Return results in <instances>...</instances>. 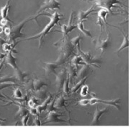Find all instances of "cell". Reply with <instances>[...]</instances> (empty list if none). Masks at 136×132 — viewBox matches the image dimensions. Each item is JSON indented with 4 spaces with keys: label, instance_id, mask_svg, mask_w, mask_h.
<instances>
[{
    "label": "cell",
    "instance_id": "8",
    "mask_svg": "<svg viewBox=\"0 0 136 132\" xmlns=\"http://www.w3.org/2000/svg\"><path fill=\"white\" fill-rule=\"evenodd\" d=\"M39 62L41 63L43 69L45 70L46 76H48L52 73L56 74L55 69L60 66V64L58 63L57 61L54 62H46V61H43L40 60Z\"/></svg>",
    "mask_w": 136,
    "mask_h": 132
},
{
    "label": "cell",
    "instance_id": "7",
    "mask_svg": "<svg viewBox=\"0 0 136 132\" xmlns=\"http://www.w3.org/2000/svg\"><path fill=\"white\" fill-rule=\"evenodd\" d=\"M103 103V104H107L109 106H112L115 108H117L118 111H120V99H115L113 100H103L99 99L97 97H93L91 99H89V104L90 105H95L96 103Z\"/></svg>",
    "mask_w": 136,
    "mask_h": 132
},
{
    "label": "cell",
    "instance_id": "47",
    "mask_svg": "<svg viewBox=\"0 0 136 132\" xmlns=\"http://www.w3.org/2000/svg\"><path fill=\"white\" fill-rule=\"evenodd\" d=\"M3 31H4V29H3V26H2V25H0V36H1V34L3 32Z\"/></svg>",
    "mask_w": 136,
    "mask_h": 132
},
{
    "label": "cell",
    "instance_id": "40",
    "mask_svg": "<svg viewBox=\"0 0 136 132\" xmlns=\"http://www.w3.org/2000/svg\"><path fill=\"white\" fill-rule=\"evenodd\" d=\"M34 125H36V126L42 125L39 115H36V116H35V117H34Z\"/></svg>",
    "mask_w": 136,
    "mask_h": 132
},
{
    "label": "cell",
    "instance_id": "48",
    "mask_svg": "<svg viewBox=\"0 0 136 132\" xmlns=\"http://www.w3.org/2000/svg\"><path fill=\"white\" fill-rule=\"evenodd\" d=\"M2 97H5V96H4V95H2V94L1 93V92H0V99H1Z\"/></svg>",
    "mask_w": 136,
    "mask_h": 132
},
{
    "label": "cell",
    "instance_id": "41",
    "mask_svg": "<svg viewBox=\"0 0 136 132\" xmlns=\"http://www.w3.org/2000/svg\"><path fill=\"white\" fill-rule=\"evenodd\" d=\"M8 22H12V21L10 20L8 18H2L1 17V20H0V25H1L2 26H6L7 25Z\"/></svg>",
    "mask_w": 136,
    "mask_h": 132
},
{
    "label": "cell",
    "instance_id": "24",
    "mask_svg": "<svg viewBox=\"0 0 136 132\" xmlns=\"http://www.w3.org/2000/svg\"><path fill=\"white\" fill-rule=\"evenodd\" d=\"M84 20H83V21H79V22H78V24L76 25V27H78V29L82 32V33H83L84 36H86V37H89V38H90L92 39V38H93V36H92V35H91V33L90 30H86V29L84 28Z\"/></svg>",
    "mask_w": 136,
    "mask_h": 132
},
{
    "label": "cell",
    "instance_id": "17",
    "mask_svg": "<svg viewBox=\"0 0 136 132\" xmlns=\"http://www.w3.org/2000/svg\"><path fill=\"white\" fill-rule=\"evenodd\" d=\"M108 111V108H105L103 109H99V108H96L94 115V118L93 120L91 121V124L92 125H97L99 123V119L101 118V116L103 114H105V113H107Z\"/></svg>",
    "mask_w": 136,
    "mask_h": 132
},
{
    "label": "cell",
    "instance_id": "12",
    "mask_svg": "<svg viewBox=\"0 0 136 132\" xmlns=\"http://www.w3.org/2000/svg\"><path fill=\"white\" fill-rule=\"evenodd\" d=\"M56 80H55V83H56V87L58 91L59 92L60 90H62L63 84L68 77V73H67V70L66 69H63L59 73L56 74Z\"/></svg>",
    "mask_w": 136,
    "mask_h": 132
},
{
    "label": "cell",
    "instance_id": "34",
    "mask_svg": "<svg viewBox=\"0 0 136 132\" xmlns=\"http://www.w3.org/2000/svg\"><path fill=\"white\" fill-rule=\"evenodd\" d=\"M35 95H36L38 98L41 99V100H43V99H45V98L47 97V92H46L45 90H44V89L42 88V89H40V90L35 92Z\"/></svg>",
    "mask_w": 136,
    "mask_h": 132
},
{
    "label": "cell",
    "instance_id": "26",
    "mask_svg": "<svg viewBox=\"0 0 136 132\" xmlns=\"http://www.w3.org/2000/svg\"><path fill=\"white\" fill-rule=\"evenodd\" d=\"M12 2V0H8L7 4L0 9V16L2 18H7L8 15V12L10 10V2Z\"/></svg>",
    "mask_w": 136,
    "mask_h": 132
},
{
    "label": "cell",
    "instance_id": "18",
    "mask_svg": "<svg viewBox=\"0 0 136 132\" xmlns=\"http://www.w3.org/2000/svg\"><path fill=\"white\" fill-rule=\"evenodd\" d=\"M95 7V5H93L92 7H91L89 9H88L86 11H82V12H79V14H78V17H77V20L78 21H83V20H88V16L94 12L96 11V9H94Z\"/></svg>",
    "mask_w": 136,
    "mask_h": 132
},
{
    "label": "cell",
    "instance_id": "11",
    "mask_svg": "<svg viewBox=\"0 0 136 132\" xmlns=\"http://www.w3.org/2000/svg\"><path fill=\"white\" fill-rule=\"evenodd\" d=\"M63 115L59 113H57L56 111H50L48 112V114L46 117V121L43 123V124L50 123H63V122H67L64 119L60 118V117L63 116Z\"/></svg>",
    "mask_w": 136,
    "mask_h": 132
},
{
    "label": "cell",
    "instance_id": "45",
    "mask_svg": "<svg viewBox=\"0 0 136 132\" xmlns=\"http://www.w3.org/2000/svg\"><path fill=\"white\" fill-rule=\"evenodd\" d=\"M7 53H0V60H2L3 58H5Z\"/></svg>",
    "mask_w": 136,
    "mask_h": 132
},
{
    "label": "cell",
    "instance_id": "32",
    "mask_svg": "<svg viewBox=\"0 0 136 132\" xmlns=\"http://www.w3.org/2000/svg\"><path fill=\"white\" fill-rule=\"evenodd\" d=\"M28 113H29V111L27 108H25V106H19V111H17V113L15 116V118H17V116L22 118V116H24Z\"/></svg>",
    "mask_w": 136,
    "mask_h": 132
},
{
    "label": "cell",
    "instance_id": "9",
    "mask_svg": "<svg viewBox=\"0 0 136 132\" xmlns=\"http://www.w3.org/2000/svg\"><path fill=\"white\" fill-rule=\"evenodd\" d=\"M94 44L96 45V47L97 49L101 51V54H102L107 48L108 47L111 45V37H110V34L108 33L107 37L105 40H102L101 41L99 38L97 39H94Z\"/></svg>",
    "mask_w": 136,
    "mask_h": 132
},
{
    "label": "cell",
    "instance_id": "15",
    "mask_svg": "<svg viewBox=\"0 0 136 132\" xmlns=\"http://www.w3.org/2000/svg\"><path fill=\"white\" fill-rule=\"evenodd\" d=\"M66 70L68 73V77L69 78V84H72L74 79H75L77 75V67H75L72 63H69L68 65Z\"/></svg>",
    "mask_w": 136,
    "mask_h": 132
},
{
    "label": "cell",
    "instance_id": "30",
    "mask_svg": "<svg viewBox=\"0 0 136 132\" xmlns=\"http://www.w3.org/2000/svg\"><path fill=\"white\" fill-rule=\"evenodd\" d=\"M7 82H12L14 84H16L17 82V79L13 77H10V76H5L0 78V84H5Z\"/></svg>",
    "mask_w": 136,
    "mask_h": 132
},
{
    "label": "cell",
    "instance_id": "35",
    "mask_svg": "<svg viewBox=\"0 0 136 132\" xmlns=\"http://www.w3.org/2000/svg\"><path fill=\"white\" fill-rule=\"evenodd\" d=\"M80 89H81L80 95L81 97H86L89 94V86L84 84L82 85V87Z\"/></svg>",
    "mask_w": 136,
    "mask_h": 132
},
{
    "label": "cell",
    "instance_id": "23",
    "mask_svg": "<svg viewBox=\"0 0 136 132\" xmlns=\"http://www.w3.org/2000/svg\"><path fill=\"white\" fill-rule=\"evenodd\" d=\"M32 84H33V87H34V90L35 92L40 90V89H42L43 87L45 86H48L47 83L45 82L43 80L40 79L38 78H35L32 81Z\"/></svg>",
    "mask_w": 136,
    "mask_h": 132
},
{
    "label": "cell",
    "instance_id": "25",
    "mask_svg": "<svg viewBox=\"0 0 136 132\" xmlns=\"http://www.w3.org/2000/svg\"><path fill=\"white\" fill-rule=\"evenodd\" d=\"M17 45V43H5L2 45V49L4 50L5 52L8 53V52H12V53H17V51L15 49V46Z\"/></svg>",
    "mask_w": 136,
    "mask_h": 132
},
{
    "label": "cell",
    "instance_id": "33",
    "mask_svg": "<svg viewBox=\"0 0 136 132\" xmlns=\"http://www.w3.org/2000/svg\"><path fill=\"white\" fill-rule=\"evenodd\" d=\"M28 106L30 108H35L39 106V102L35 97H31L28 101Z\"/></svg>",
    "mask_w": 136,
    "mask_h": 132
},
{
    "label": "cell",
    "instance_id": "13",
    "mask_svg": "<svg viewBox=\"0 0 136 132\" xmlns=\"http://www.w3.org/2000/svg\"><path fill=\"white\" fill-rule=\"evenodd\" d=\"M5 58V63H7V65H10V67H12V68L13 69H16L18 68L17 65V58L13 56V53L12 52H8V53H7V55H6Z\"/></svg>",
    "mask_w": 136,
    "mask_h": 132
},
{
    "label": "cell",
    "instance_id": "37",
    "mask_svg": "<svg viewBox=\"0 0 136 132\" xmlns=\"http://www.w3.org/2000/svg\"><path fill=\"white\" fill-rule=\"evenodd\" d=\"M55 99H56V95H55V97H53V101L51 100V102L48 104V107H47V109H46L48 112H50V111H57L58 108H56L54 106V103H55Z\"/></svg>",
    "mask_w": 136,
    "mask_h": 132
},
{
    "label": "cell",
    "instance_id": "6",
    "mask_svg": "<svg viewBox=\"0 0 136 132\" xmlns=\"http://www.w3.org/2000/svg\"><path fill=\"white\" fill-rule=\"evenodd\" d=\"M96 5L103 8L108 11V12H112V9L116 5H122L121 0H97Z\"/></svg>",
    "mask_w": 136,
    "mask_h": 132
},
{
    "label": "cell",
    "instance_id": "14",
    "mask_svg": "<svg viewBox=\"0 0 136 132\" xmlns=\"http://www.w3.org/2000/svg\"><path fill=\"white\" fill-rule=\"evenodd\" d=\"M108 15V11L101 8L99 12H98V21H97V24H99L100 26V30L101 31V29H102V25L103 23H105L106 25H107V22L106 20V17Z\"/></svg>",
    "mask_w": 136,
    "mask_h": 132
},
{
    "label": "cell",
    "instance_id": "31",
    "mask_svg": "<svg viewBox=\"0 0 136 132\" xmlns=\"http://www.w3.org/2000/svg\"><path fill=\"white\" fill-rule=\"evenodd\" d=\"M81 37L80 35H79V36H76L74 38L70 40L71 43L76 48V49H77V51L81 48V47H80V41H81Z\"/></svg>",
    "mask_w": 136,
    "mask_h": 132
},
{
    "label": "cell",
    "instance_id": "10",
    "mask_svg": "<svg viewBox=\"0 0 136 132\" xmlns=\"http://www.w3.org/2000/svg\"><path fill=\"white\" fill-rule=\"evenodd\" d=\"M60 4L56 1V0H48V2H45L43 5L39 9L38 13H42L43 12L47 11V10H60Z\"/></svg>",
    "mask_w": 136,
    "mask_h": 132
},
{
    "label": "cell",
    "instance_id": "36",
    "mask_svg": "<svg viewBox=\"0 0 136 132\" xmlns=\"http://www.w3.org/2000/svg\"><path fill=\"white\" fill-rule=\"evenodd\" d=\"M13 95H14V97L15 99H17V100H20V99L24 97V95H23V94H22V92L20 88H16L14 90Z\"/></svg>",
    "mask_w": 136,
    "mask_h": 132
},
{
    "label": "cell",
    "instance_id": "46",
    "mask_svg": "<svg viewBox=\"0 0 136 132\" xmlns=\"http://www.w3.org/2000/svg\"><path fill=\"white\" fill-rule=\"evenodd\" d=\"M4 63H5V60H4V61H2L1 63H0V72H1V70H2V68H3Z\"/></svg>",
    "mask_w": 136,
    "mask_h": 132
},
{
    "label": "cell",
    "instance_id": "16",
    "mask_svg": "<svg viewBox=\"0 0 136 132\" xmlns=\"http://www.w3.org/2000/svg\"><path fill=\"white\" fill-rule=\"evenodd\" d=\"M91 72V66H89L88 64H84L82 66V68L79 71H78L76 78L78 79H81L84 77H89V75Z\"/></svg>",
    "mask_w": 136,
    "mask_h": 132
},
{
    "label": "cell",
    "instance_id": "22",
    "mask_svg": "<svg viewBox=\"0 0 136 132\" xmlns=\"http://www.w3.org/2000/svg\"><path fill=\"white\" fill-rule=\"evenodd\" d=\"M15 70V77L17 79V82H24L25 78L27 77L28 74L27 72H22L21 71L19 68L16 69H14Z\"/></svg>",
    "mask_w": 136,
    "mask_h": 132
},
{
    "label": "cell",
    "instance_id": "2",
    "mask_svg": "<svg viewBox=\"0 0 136 132\" xmlns=\"http://www.w3.org/2000/svg\"><path fill=\"white\" fill-rule=\"evenodd\" d=\"M62 42L59 46H58V52H59V56L58 59L56 60L60 66L64 64L68 60H69V57L74 53L75 47L71 43L70 40L68 39L67 38H65L64 40L61 41Z\"/></svg>",
    "mask_w": 136,
    "mask_h": 132
},
{
    "label": "cell",
    "instance_id": "42",
    "mask_svg": "<svg viewBox=\"0 0 136 132\" xmlns=\"http://www.w3.org/2000/svg\"><path fill=\"white\" fill-rule=\"evenodd\" d=\"M79 104L83 106H86L88 104H89V100H87V99H82V100H80L79 101Z\"/></svg>",
    "mask_w": 136,
    "mask_h": 132
},
{
    "label": "cell",
    "instance_id": "44",
    "mask_svg": "<svg viewBox=\"0 0 136 132\" xmlns=\"http://www.w3.org/2000/svg\"><path fill=\"white\" fill-rule=\"evenodd\" d=\"M5 43H7V41H5V39L0 37V49H1V47H2V45Z\"/></svg>",
    "mask_w": 136,
    "mask_h": 132
},
{
    "label": "cell",
    "instance_id": "5",
    "mask_svg": "<svg viewBox=\"0 0 136 132\" xmlns=\"http://www.w3.org/2000/svg\"><path fill=\"white\" fill-rule=\"evenodd\" d=\"M73 19H74V12H72L71 13L70 17H69V22H68V24L61 25V32H62V34H63V36H62L61 39H60L58 42L55 43L54 45L60 43L61 41H63L65 38H66L68 37V34H69V32H71L72 30H74V29L76 28V25L73 24Z\"/></svg>",
    "mask_w": 136,
    "mask_h": 132
},
{
    "label": "cell",
    "instance_id": "29",
    "mask_svg": "<svg viewBox=\"0 0 136 132\" xmlns=\"http://www.w3.org/2000/svg\"><path fill=\"white\" fill-rule=\"evenodd\" d=\"M69 77H67L64 84H63V96L64 97H69V92H70V89H69Z\"/></svg>",
    "mask_w": 136,
    "mask_h": 132
},
{
    "label": "cell",
    "instance_id": "19",
    "mask_svg": "<svg viewBox=\"0 0 136 132\" xmlns=\"http://www.w3.org/2000/svg\"><path fill=\"white\" fill-rule=\"evenodd\" d=\"M65 102L66 100H65V97L63 95H60L59 97H58V99H55V103H54V106L56 108H64L65 110L68 112V113H69V118H70V112L68 110L67 108V106L65 105Z\"/></svg>",
    "mask_w": 136,
    "mask_h": 132
},
{
    "label": "cell",
    "instance_id": "3",
    "mask_svg": "<svg viewBox=\"0 0 136 132\" xmlns=\"http://www.w3.org/2000/svg\"><path fill=\"white\" fill-rule=\"evenodd\" d=\"M35 20L36 22L38 25H39L38 22V18L36 17V16L35 17H30L25 20H23L22 22H21L20 23H19L18 25L14 26L13 27H12V30H11V34L10 36V37L8 38L7 40V43H18V42H16V41L20 38H23L25 36V35L22 32V30L24 27L25 25L30 20Z\"/></svg>",
    "mask_w": 136,
    "mask_h": 132
},
{
    "label": "cell",
    "instance_id": "4",
    "mask_svg": "<svg viewBox=\"0 0 136 132\" xmlns=\"http://www.w3.org/2000/svg\"><path fill=\"white\" fill-rule=\"evenodd\" d=\"M79 54L81 56L82 59L84 60V61L85 62L86 64H88L91 67H100V64H101V61L99 58L94 56L93 55H91V53L88 51V52H84L83 51L80 49L78 50Z\"/></svg>",
    "mask_w": 136,
    "mask_h": 132
},
{
    "label": "cell",
    "instance_id": "43",
    "mask_svg": "<svg viewBox=\"0 0 136 132\" xmlns=\"http://www.w3.org/2000/svg\"><path fill=\"white\" fill-rule=\"evenodd\" d=\"M29 113H30L31 114H32L33 116H36V115H39V113L37 110V108H30Z\"/></svg>",
    "mask_w": 136,
    "mask_h": 132
},
{
    "label": "cell",
    "instance_id": "28",
    "mask_svg": "<svg viewBox=\"0 0 136 132\" xmlns=\"http://www.w3.org/2000/svg\"><path fill=\"white\" fill-rule=\"evenodd\" d=\"M71 63L76 67H78V66H83V65L86 64L85 62L84 61V60L82 59L81 56L79 54L74 56V58L71 60Z\"/></svg>",
    "mask_w": 136,
    "mask_h": 132
},
{
    "label": "cell",
    "instance_id": "20",
    "mask_svg": "<svg viewBox=\"0 0 136 132\" xmlns=\"http://www.w3.org/2000/svg\"><path fill=\"white\" fill-rule=\"evenodd\" d=\"M117 28L120 30L121 33H122V36H123V41H122V43L121 46H120V47L119 48V49L115 52L117 54H119L120 52H121L124 48H128V46H129V39H128V34H125L124 32L122 31V30H121L120 28H119V27H117Z\"/></svg>",
    "mask_w": 136,
    "mask_h": 132
},
{
    "label": "cell",
    "instance_id": "21",
    "mask_svg": "<svg viewBox=\"0 0 136 132\" xmlns=\"http://www.w3.org/2000/svg\"><path fill=\"white\" fill-rule=\"evenodd\" d=\"M52 99H53V95H49L46 97V99L45 100V101L43 103V104L40 105V106H38L36 108L39 113H43V111H45L47 109V107H48V104L51 102Z\"/></svg>",
    "mask_w": 136,
    "mask_h": 132
},
{
    "label": "cell",
    "instance_id": "1",
    "mask_svg": "<svg viewBox=\"0 0 136 132\" xmlns=\"http://www.w3.org/2000/svg\"><path fill=\"white\" fill-rule=\"evenodd\" d=\"M40 15H45L50 17V22L45 27V28L40 32L38 34L27 38H24L23 41H30V40H35V39H38L39 41V48H40L43 39L45 38V36L49 33V32L51 30V29L53 27H54L56 25H58L59 23V21L60 20V17H62L61 15L58 14L57 12H55L53 14H49V13H40L39 15H36V17L38 18Z\"/></svg>",
    "mask_w": 136,
    "mask_h": 132
},
{
    "label": "cell",
    "instance_id": "39",
    "mask_svg": "<svg viewBox=\"0 0 136 132\" xmlns=\"http://www.w3.org/2000/svg\"><path fill=\"white\" fill-rule=\"evenodd\" d=\"M29 118H30L29 113L22 117V123L23 126H27V122L29 121Z\"/></svg>",
    "mask_w": 136,
    "mask_h": 132
},
{
    "label": "cell",
    "instance_id": "27",
    "mask_svg": "<svg viewBox=\"0 0 136 132\" xmlns=\"http://www.w3.org/2000/svg\"><path fill=\"white\" fill-rule=\"evenodd\" d=\"M87 78H88V77H84V78L81 79L71 88V93H75V92H76L82 87V85L85 84V82H86Z\"/></svg>",
    "mask_w": 136,
    "mask_h": 132
},
{
    "label": "cell",
    "instance_id": "38",
    "mask_svg": "<svg viewBox=\"0 0 136 132\" xmlns=\"http://www.w3.org/2000/svg\"><path fill=\"white\" fill-rule=\"evenodd\" d=\"M11 30H12V27H10V26H7V27H5V29H4V31H3V32H4L5 35L7 38H9L10 36V34H11Z\"/></svg>",
    "mask_w": 136,
    "mask_h": 132
}]
</instances>
